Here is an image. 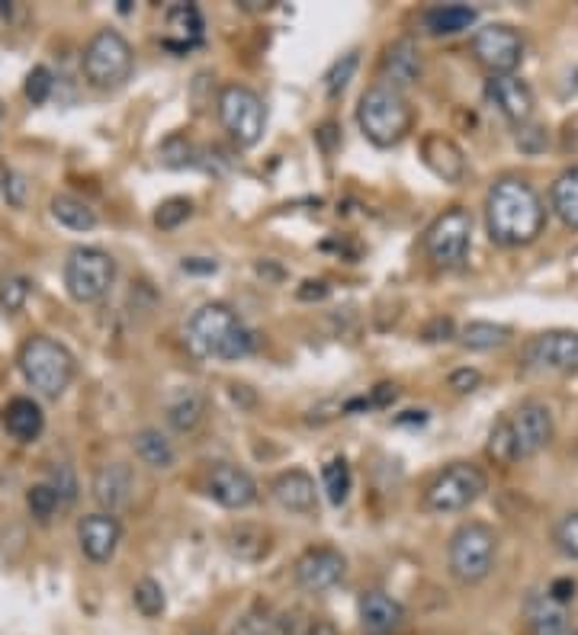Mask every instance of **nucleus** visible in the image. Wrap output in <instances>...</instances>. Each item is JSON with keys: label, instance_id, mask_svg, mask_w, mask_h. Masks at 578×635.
<instances>
[{"label": "nucleus", "instance_id": "nucleus-17", "mask_svg": "<svg viewBox=\"0 0 578 635\" xmlns=\"http://www.w3.org/2000/svg\"><path fill=\"white\" fill-rule=\"evenodd\" d=\"M486 100H489V103H492V106L505 116L507 123H514V126L530 123L533 106H537L530 84H527V80H520L517 74L489 77V80H486Z\"/></svg>", "mask_w": 578, "mask_h": 635}, {"label": "nucleus", "instance_id": "nucleus-15", "mask_svg": "<svg viewBox=\"0 0 578 635\" xmlns=\"http://www.w3.org/2000/svg\"><path fill=\"white\" fill-rule=\"evenodd\" d=\"M348 574V562L338 549L331 546H318L309 549L299 562H296V584L309 594H325L331 587H338Z\"/></svg>", "mask_w": 578, "mask_h": 635}, {"label": "nucleus", "instance_id": "nucleus-38", "mask_svg": "<svg viewBox=\"0 0 578 635\" xmlns=\"http://www.w3.org/2000/svg\"><path fill=\"white\" fill-rule=\"evenodd\" d=\"M553 543H556V549H560L566 559L578 562V510L566 513V517L556 523V530H553Z\"/></svg>", "mask_w": 578, "mask_h": 635}, {"label": "nucleus", "instance_id": "nucleus-4", "mask_svg": "<svg viewBox=\"0 0 578 635\" xmlns=\"http://www.w3.org/2000/svg\"><path fill=\"white\" fill-rule=\"evenodd\" d=\"M16 363H20L23 379L46 398H62L74 382V372H77L74 353L49 334L26 338L16 353Z\"/></svg>", "mask_w": 578, "mask_h": 635}, {"label": "nucleus", "instance_id": "nucleus-30", "mask_svg": "<svg viewBox=\"0 0 578 635\" xmlns=\"http://www.w3.org/2000/svg\"><path fill=\"white\" fill-rule=\"evenodd\" d=\"M456 338L466 351H495L511 341V328L495 325V321H469Z\"/></svg>", "mask_w": 578, "mask_h": 635}, {"label": "nucleus", "instance_id": "nucleus-35", "mask_svg": "<svg viewBox=\"0 0 578 635\" xmlns=\"http://www.w3.org/2000/svg\"><path fill=\"white\" fill-rule=\"evenodd\" d=\"M133 600H136V610H139L142 617H148V620L161 617V613H164V607H167V600H164V587H161L154 577H142V581L136 584Z\"/></svg>", "mask_w": 578, "mask_h": 635}, {"label": "nucleus", "instance_id": "nucleus-34", "mask_svg": "<svg viewBox=\"0 0 578 635\" xmlns=\"http://www.w3.org/2000/svg\"><path fill=\"white\" fill-rule=\"evenodd\" d=\"M361 68V52L354 49V52H344L338 62H331V68L325 71V93L328 97H341L344 90H348V84L354 80V74Z\"/></svg>", "mask_w": 578, "mask_h": 635}, {"label": "nucleus", "instance_id": "nucleus-14", "mask_svg": "<svg viewBox=\"0 0 578 635\" xmlns=\"http://www.w3.org/2000/svg\"><path fill=\"white\" fill-rule=\"evenodd\" d=\"M524 363L543 372H578V331H546L524 351Z\"/></svg>", "mask_w": 578, "mask_h": 635}, {"label": "nucleus", "instance_id": "nucleus-36", "mask_svg": "<svg viewBox=\"0 0 578 635\" xmlns=\"http://www.w3.org/2000/svg\"><path fill=\"white\" fill-rule=\"evenodd\" d=\"M26 507H29V513H33L39 523H49V520L55 517V510L62 507V500H59V494H55V488H52L49 482H39V485H33V488L26 492Z\"/></svg>", "mask_w": 578, "mask_h": 635}, {"label": "nucleus", "instance_id": "nucleus-16", "mask_svg": "<svg viewBox=\"0 0 578 635\" xmlns=\"http://www.w3.org/2000/svg\"><path fill=\"white\" fill-rule=\"evenodd\" d=\"M206 494L216 500L218 507L228 510H244L257 500V482L251 479V472H244L241 466L231 462H216L206 472Z\"/></svg>", "mask_w": 578, "mask_h": 635}, {"label": "nucleus", "instance_id": "nucleus-13", "mask_svg": "<svg viewBox=\"0 0 578 635\" xmlns=\"http://www.w3.org/2000/svg\"><path fill=\"white\" fill-rule=\"evenodd\" d=\"M123 543V523L113 513L93 510L87 517H80L77 523V546L84 553V559L93 564H110L116 549Z\"/></svg>", "mask_w": 578, "mask_h": 635}, {"label": "nucleus", "instance_id": "nucleus-29", "mask_svg": "<svg viewBox=\"0 0 578 635\" xmlns=\"http://www.w3.org/2000/svg\"><path fill=\"white\" fill-rule=\"evenodd\" d=\"M133 446H136V456L142 459L144 466H151V469H171L174 459H177L171 440H167L161 430H154V427L139 430L136 440H133Z\"/></svg>", "mask_w": 578, "mask_h": 635}, {"label": "nucleus", "instance_id": "nucleus-39", "mask_svg": "<svg viewBox=\"0 0 578 635\" xmlns=\"http://www.w3.org/2000/svg\"><path fill=\"white\" fill-rule=\"evenodd\" d=\"M52 90H55V74L52 71L46 68V65H36V68L29 71V77H26V97H29V103L42 106L52 97Z\"/></svg>", "mask_w": 578, "mask_h": 635}, {"label": "nucleus", "instance_id": "nucleus-41", "mask_svg": "<svg viewBox=\"0 0 578 635\" xmlns=\"http://www.w3.org/2000/svg\"><path fill=\"white\" fill-rule=\"evenodd\" d=\"M49 485L55 488V494H59V500H62L65 507L77 500V479H74V469L68 466V462H55V466H52Z\"/></svg>", "mask_w": 578, "mask_h": 635}, {"label": "nucleus", "instance_id": "nucleus-33", "mask_svg": "<svg viewBox=\"0 0 578 635\" xmlns=\"http://www.w3.org/2000/svg\"><path fill=\"white\" fill-rule=\"evenodd\" d=\"M322 485H325V494L335 507H341L351 494V485H354V475H351V466L348 459H331L325 469H322Z\"/></svg>", "mask_w": 578, "mask_h": 635}, {"label": "nucleus", "instance_id": "nucleus-45", "mask_svg": "<svg viewBox=\"0 0 578 635\" xmlns=\"http://www.w3.org/2000/svg\"><path fill=\"white\" fill-rule=\"evenodd\" d=\"M576 590H578V584L573 581V577H556V581L546 587V594H550L560 607H569V604L576 600Z\"/></svg>", "mask_w": 578, "mask_h": 635}, {"label": "nucleus", "instance_id": "nucleus-44", "mask_svg": "<svg viewBox=\"0 0 578 635\" xmlns=\"http://www.w3.org/2000/svg\"><path fill=\"white\" fill-rule=\"evenodd\" d=\"M479 382H482V372L479 369H456L453 376H450V389H456L460 395H466V392H476L479 389Z\"/></svg>", "mask_w": 578, "mask_h": 635}, {"label": "nucleus", "instance_id": "nucleus-19", "mask_svg": "<svg viewBox=\"0 0 578 635\" xmlns=\"http://www.w3.org/2000/svg\"><path fill=\"white\" fill-rule=\"evenodd\" d=\"M382 77L389 87L395 90H409L412 84H418L422 77V52L415 46V39H399L386 49L382 55Z\"/></svg>", "mask_w": 578, "mask_h": 635}, {"label": "nucleus", "instance_id": "nucleus-11", "mask_svg": "<svg viewBox=\"0 0 578 635\" xmlns=\"http://www.w3.org/2000/svg\"><path fill=\"white\" fill-rule=\"evenodd\" d=\"M469 247H473V215L463 206L440 212L425 231V251L440 270L463 267Z\"/></svg>", "mask_w": 578, "mask_h": 635}, {"label": "nucleus", "instance_id": "nucleus-47", "mask_svg": "<svg viewBox=\"0 0 578 635\" xmlns=\"http://www.w3.org/2000/svg\"><path fill=\"white\" fill-rule=\"evenodd\" d=\"M450 338H456L450 318H434L431 325L425 328V341H450Z\"/></svg>", "mask_w": 578, "mask_h": 635}, {"label": "nucleus", "instance_id": "nucleus-9", "mask_svg": "<svg viewBox=\"0 0 578 635\" xmlns=\"http://www.w3.org/2000/svg\"><path fill=\"white\" fill-rule=\"evenodd\" d=\"M116 282V261L103 247H74L65 261V289L74 302L97 305Z\"/></svg>", "mask_w": 578, "mask_h": 635}, {"label": "nucleus", "instance_id": "nucleus-2", "mask_svg": "<svg viewBox=\"0 0 578 635\" xmlns=\"http://www.w3.org/2000/svg\"><path fill=\"white\" fill-rule=\"evenodd\" d=\"M187 347L203 359L238 363L254 353V331L228 305L210 302L187 321Z\"/></svg>", "mask_w": 578, "mask_h": 635}, {"label": "nucleus", "instance_id": "nucleus-20", "mask_svg": "<svg viewBox=\"0 0 578 635\" xmlns=\"http://www.w3.org/2000/svg\"><path fill=\"white\" fill-rule=\"evenodd\" d=\"M361 610V623L366 633L373 635H389L395 633L402 623H405V610L395 597L382 594V590H366L357 604Z\"/></svg>", "mask_w": 578, "mask_h": 635}, {"label": "nucleus", "instance_id": "nucleus-49", "mask_svg": "<svg viewBox=\"0 0 578 635\" xmlns=\"http://www.w3.org/2000/svg\"><path fill=\"white\" fill-rule=\"evenodd\" d=\"M184 270L187 274H216L218 264L216 261H206V257H190V261H184Z\"/></svg>", "mask_w": 578, "mask_h": 635}, {"label": "nucleus", "instance_id": "nucleus-32", "mask_svg": "<svg viewBox=\"0 0 578 635\" xmlns=\"http://www.w3.org/2000/svg\"><path fill=\"white\" fill-rule=\"evenodd\" d=\"M228 549L238 556V559H248V562H257L271 553V536L261 530V526H235L228 533Z\"/></svg>", "mask_w": 578, "mask_h": 635}, {"label": "nucleus", "instance_id": "nucleus-23", "mask_svg": "<svg viewBox=\"0 0 578 635\" xmlns=\"http://www.w3.org/2000/svg\"><path fill=\"white\" fill-rule=\"evenodd\" d=\"M3 427L13 440L20 443H36L46 430V415L39 408V402L20 395V398H10L7 408H3Z\"/></svg>", "mask_w": 578, "mask_h": 635}, {"label": "nucleus", "instance_id": "nucleus-28", "mask_svg": "<svg viewBox=\"0 0 578 635\" xmlns=\"http://www.w3.org/2000/svg\"><path fill=\"white\" fill-rule=\"evenodd\" d=\"M550 206L566 228L578 231V164L566 167L550 187Z\"/></svg>", "mask_w": 578, "mask_h": 635}, {"label": "nucleus", "instance_id": "nucleus-50", "mask_svg": "<svg viewBox=\"0 0 578 635\" xmlns=\"http://www.w3.org/2000/svg\"><path fill=\"white\" fill-rule=\"evenodd\" d=\"M305 635H338V630H335V623H328V620H312Z\"/></svg>", "mask_w": 578, "mask_h": 635}, {"label": "nucleus", "instance_id": "nucleus-6", "mask_svg": "<svg viewBox=\"0 0 578 635\" xmlns=\"http://www.w3.org/2000/svg\"><path fill=\"white\" fill-rule=\"evenodd\" d=\"M499 559V536L489 523L469 520L463 526H456V533L450 536L447 546V562L450 574L460 584H479L492 574Z\"/></svg>", "mask_w": 578, "mask_h": 635}, {"label": "nucleus", "instance_id": "nucleus-8", "mask_svg": "<svg viewBox=\"0 0 578 635\" xmlns=\"http://www.w3.org/2000/svg\"><path fill=\"white\" fill-rule=\"evenodd\" d=\"M216 110L222 129L228 132V139L235 141L238 148H254L257 141L264 139L267 110H264V100L251 87H244V84H225L218 90Z\"/></svg>", "mask_w": 578, "mask_h": 635}, {"label": "nucleus", "instance_id": "nucleus-42", "mask_svg": "<svg viewBox=\"0 0 578 635\" xmlns=\"http://www.w3.org/2000/svg\"><path fill=\"white\" fill-rule=\"evenodd\" d=\"M3 200L13 206V209H23L26 206V196H29V183H26V177L23 174H16V170H7L3 174Z\"/></svg>", "mask_w": 578, "mask_h": 635}, {"label": "nucleus", "instance_id": "nucleus-18", "mask_svg": "<svg viewBox=\"0 0 578 635\" xmlns=\"http://www.w3.org/2000/svg\"><path fill=\"white\" fill-rule=\"evenodd\" d=\"M133 492H136V475H133V469L126 462H106V466H100L97 475H93V485H90V494L100 504V510L103 513H113V517L129 507Z\"/></svg>", "mask_w": 578, "mask_h": 635}, {"label": "nucleus", "instance_id": "nucleus-12", "mask_svg": "<svg viewBox=\"0 0 578 635\" xmlns=\"http://www.w3.org/2000/svg\"><path fill=\"white\" fill-rule=\"evenodd\" d=\"M476 62L489 71V77L514 74L524 62V36L507 23H486L473 33L469 42Z\"/></svg>", "mask_w": 578, "mask_h": 635}, {"label": "nucleus", "instance_id": "nucleus-52", "mask_svg": "<svg viewBox=\"0 0 578 635\" xmlns=\"http://www.w3.org/2000/svg\"><path fill=\"white\" fill-rule=\"evenodd\" d=\"M573 635H578V630H576V633H573Z\"/></svg>", "mask_w": 578, "mask_h": 635}, {"label": "nucleus", "instance_id": "nucleus-24", "mask_svg": "<svg viewBox=\"0 0 578 635\" xmlns=\"http://www.w3.org/2000/svg\"><path fill=\"white\" fill-rule=\"evenodd\" d=\"M524 610H527V626H530V635L569 633V607H560L550 594H530Z\"/></svg>", "mask_w": 578, "mask_h": 635}, {"label": "nucleus", "instance_id": "nucleus-43", "mask_svg": "<svg viewBox=\"0 0 578 635\" xmlns=\"http://www.w3.org/2000/svg\"><path fill=\"white\" fill-rule=\"evenodd\" d=\"M517 148L520 151H527V154H537V151H543L546 148V132L540 129V126H517Z\"/></svg>", "mask_w": 578, "mask_h": 635}, {"label": "nucleus", "instance_id": "nucleus-37", "mask_svg": "<svg viewBox=\"0 0 578 635\" xmlns=\"http://www.w3.org/2000/svg\"><path fill=\"white\" fill-rule=\"evenodd\" d=\"M190 215H193V203L184 200V196H174V200H164V203L158 206V212H154V225H158L161 231H171V228L184 225Z\"/></svg>", "mask_w": 578, "mask_h": 635}, {"label": "nucleus", "instance_id": "nucleus-7", "mask_svg": "<svg viewBox=\"0 0 578 635\" xmlns=\"http://www.w3.org/2000/svg\"><path fill=\"white\" fill-rule=\"evenodd\" d=\"M136 68L133 46L123 33L116 29H100L90 36L80 55V71L90 87L97 90H120Z\"/></svg>", "mask_w": 578, "mask_h": 635}, {"label": "nucleus", "instance_id": "nucleus-25", "mask_svg": "<svg viewBox=\"0 0 578 635\" xmlns=\"http://www.w3.org/2000/svg\"><path fill=\"white\" fill-rule=\"evenodd\" d=\"M422 154H425V164L431 167L437 177H443L447 183L463 180V174H466V157H463V151L456 148V141L453 139L428 136V139L422 141Z\"/></svg>", "mask_w": 578, "mask_h": 635}, {"label": "nucleus", "instance_id": "nucleus-27", "mask_svg": "<svg viewBox=\"0 0 578 635\" xmlns=\"http://www.w3.org/2000/svg\"><path fill=\"white\" fill-rule=\"evenodd\" d=\"M206 418V398L197 389H177L167 398V423L177 433H193Z\"/></svg>", "mask_w": 578, "mask_h": 635}, {"label": "nucleus", "instance_id": "nucleus-40", "mask_svg": "<svg viewBox=\"0 0 578 635\" xmlns=\"http://www.w3.org/2000/svg\"><path fill=\"white\" fill-rule=\"evenodd\" d=\"M26 299H29V280H23V277H10V280L0 282V308H3L7 315L23 312Z\"/></svg>", "mask_w": 578, "mask_h": 635}, {"label": "nucleus", "instance_id": "nucleus-3", "mask_svg": "<svg viewBox=\"0 0 578 635\" xmlns=\"http://www.w3.org/2000/svg\"><path fill=\"white\" fill-rule=\"evenodd\" d=\"M553 440V415L543 402H520L511 415L492 427L489 453L499 462L530 459L540 449H546Z\"/></svg>", "mask_w": 578, "mask_h": 635}, {"label": "nucleus", "instance_id": "nucleus-51", "mask_svg": "<svg viewBox=\"0 0 578 635\" xmlns=\"http://www.w3.org/2000/svg\"><path fill=\"white\" fill-rule=\"evenodd\" d=\"M0 16H10V3H3V0H0Z\"/></svg>", "mask_w": 578, "mask_h": 635}, {"label": "nucleus", "instance_id": "nucleus-48", "mask_svg": "<svg viewBox=\"0 0 578 635\" xmlns=\"http://www.w3.org/2000/svg\"><path fill=\"white\" fill-rule=\"evenodd\" d=\"M302 302H312V299H325L328 295V282L322 280H305L302 282V289L296 292Z\"/></svg>", "mask_w": 578, "mask_h": 635}, {"label": "nucleus", "instance_id": "nucleus-22", "mask_svg": "<svg viewBox=\"0 0 578 635\" xmlns=\"http://www.w3.org/2000/svg\"><path fill=\"white\" fill-rule=\"evenodd\" d=\"M167 33H164V46L174 52H190L193 46H200L203 39V13L193 3H174L167 10Z\"/></svg>", "mask_w": 578, "mask_h": 635}, {"label": "nucleus", "instance_id": "nucleus-46", "mask_svg": "<svg viewBox=\"0 0 578 635\" xmlns=\"http://www.w3.org/2000/svg\"><path fill=\"white\" fill-rule=\"evenodd\" d=\"M271 623L274 620H261V617H244V620H238V626L231 630V635H271Z\"/></svg>", "mask_w": 578, "mask_h": 635}, {"label": "nucleus", "instance_id": "nucleus-31", "mask_svg": "<svg viewBox=\"0 0 578 635\" xmlns=\"http://www.w3.org/2000/svg\"><path fill=\"white\" fill-rule=\"evenodd\" d=\"M52 218L59 225L72 228V231H93L97 228V212L90 209L84 200L68 196V193H62V196L52 200Z\"/></svg>", "mask_w": 578, "mask_h": 635}, {"label": "nucleus", "instance_id": "nucleus-5", "mask_svg": "<svg viewBox=\"0 0 578 635\" xmlns=\"http://www.w3.org/2000/svg\"><path fill=\"white\" fill-rule=\"evenodd\" d=\"M357 123L366 141H373L376 148H392L412 132L415 113L402 90L389 84H373L361 97Z\"/></svg>", "mask_w": 578, "mask_h": 635}, {"label": "nucleus", "instance_id": "nucleus-10", "mask_svg": "<svg viewBox=\"0 0 578 635\" xmlns=\"http://www.w3.org/2000/svg\"><path fill=\"white\" fill-rule=\"evenodd\" d=\"M489 492V479L473 462H453L434 475L425 492V507L434 513H460Z\"/></svg>", "mask_w": 578, "mask_h": 635}, {"label": "nucleus", "instance_id": "nucleus-1", "mask_svg": "<svg viewBox=\"0 0 578 635\" xmlns=\"http://www.w3.org/2000/svg\"><path fill=\"white\" fill-rule=\"evenodd\" d=\"M546 225V206L540 193L520 180V177H502L486 193V228L492 244L499 247H527L543 234Z\"/></svg>", "mask_w": 578, "mask_h": 635}, {"label": "nucleus", "instance_id": "nucleus-21", "mask_svg": "<svg viewBox=\"0 0 578 635\" xmlns=\"http://www.w3.org/2000/svg\"><path fill=\"white\" fill-rule=\"evenodd\" d=\"M271 492L277 497L280 507H287L289 513H312L318 507V492H315V479L302 469H289L280 472L271 485Z\"/></svg>", "mask_w": 578, "mask_h": 635}, {"label": "nucleus", "instance_id": "nucleus-26", "mask_svg": "<svg viewBox=\"0 0 578 635\" xmlns=\"http://www.w3.org/2000/svg\"><path fill=\"white\" fill-rule=\"evenodd\" d=\"M476 16L479 13L466 3H437L425 10L422 23L431 36H456V33H466L476 23Z\"/></svg>", "mask_w": 578, "mask_h": 635}]
</instances>
